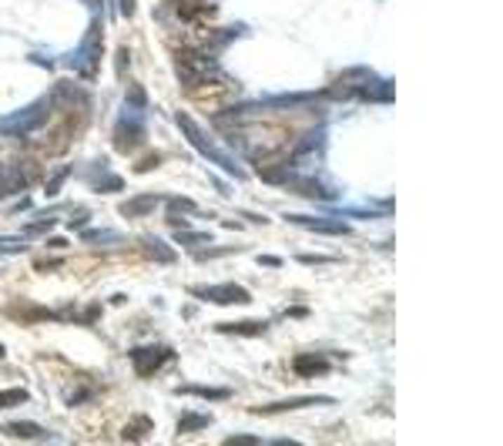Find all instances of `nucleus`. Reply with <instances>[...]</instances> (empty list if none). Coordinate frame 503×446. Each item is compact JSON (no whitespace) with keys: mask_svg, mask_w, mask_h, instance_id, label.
I'll use <instances>...</instances> for the list:
<instances>
[{"mask_svg":"<svg viewBox=\"0 0 503 446\" xmlns=\"http://www.w3.org/2000/svg\"><path fill=\"white\" fill-rule=\"evenodd\" d=\"M145 91L141 88H131L128 91V101L121 108V118H118V128H114V144L131 151L145 141Z\"/></svg>","mask_w":503,"mask_h":446,"instance_id":"1","label":"nucleus"},{"mask_svg":"<svg viewBox=\"0 0 503 446\" xmlns=\"http://www.w3.org/2000/svg\"><path fill=\"white\" fill-rule=\"evenodd\" d=\"M47 118H51V97H37L34 104L27 108L14 111V114H7V118H0V135H7V138H24V135H31L37 128H44Z\"/></svg>","mask_w":503,"mask_h":446,"instance_id":"2","label":"nucleus"},{"mask_svg":"<svg viewBox=\"0 0 503 446\" xmlns=\"http://www.w3.org/2000/svg\"><path fill=\"white\" fill-rule=\"evenodd\" d=\"M175 121H178V128H182L185 131V138L192 141V144H195V148H199L201 154H205V158H208V161H215V165H218V168H225L229 171V175H235V178H242V171H239V165H235V161H232L229 154L225 151H218V148H215V141L208 138V135H205V131H201L199 124L192 121V118H188V114H178V118H175Z\"/></svg>","mask_w":503,"mask_h":446,"instance_id":"3","label":"nucleus"},{"mask_svg":"<svg viewBox=\"0 0 503 446\" xmlns=\"http://www.w3.org/2000/svg\"><path fill=\"white\" fill-rule=\"evenodd\" d=\"M188 292L195 299H205V302H215V306H248L252 295L245 292L242 285H192Z\"/></svg>","mask_w":503,"mask_h":446,"instance_id":"4","label":"nucleus"},{"mask_svg":"<svg viewBox=\"0 0 503 446\" xmlns=\"http://www.w3.org/2000/svg\"><path fill=\"white\" fill-rule=\"evenodd\" d=\"M131 359H135V370L141 372V376H152L154 370H161L165 363H171L175 353H171L168 346H141V349L131 353Z\"/></svg>","mask_w":503,"mask_h":446,"instance_id":"5","label":"nucleus"},{"mask_svg":"<svg viewBox=\"0 0 503 446\" xmlns=\"http://www.w3.org/2000/svg\"><path fill=\"white\" fill-rule=\"evenodd\" d=\"M329 396H295V400H279V403H265L255 406L259 416H272V413H292V410H302V406H326Z\"/></svg>","mask_w":503,"mask_h":446,"instance_id":"6","label":"nucleus"},{"mask_svg":"<svg viewBox=\"0 0 503 446\" xmlns=\"http://www.w3.org/2000/svg\"><path fill=\"white\" fill-rule=\"evenodd\" d=\"M295 372L299 376H305V379H312V376H326V372L333 370V359L326 353H302V356H295Z\"/></svg>","mask_w":503,"mask_h":446,"instance_id":"7","label":"nucleus"},{"mask_svg":"<svg viewBox=\"0 0 503 446\" xmlns=\"http://www.w3.org/2000/svg\"><path fill=\"white\" fill-rule=\"evenodd\" d=\"M292 225H299V229H309L316 231V235H349V229L342 225V222H329V218H312V215H286Z\"/></svg>","mask_w":503,"mask_h":446,"instance_id":"8","label":"nucleus"},{"mask_svg":"<svg viewBox=\"0 0 503 446\" xmlns=\"http://www.w3.org/2000/svg\"><path fill=\"white\" fill-rule=\"evenodd\" d=\"M175 393H178V396H201V400H229L232 396L229 386H199V383L178 386Z\"/></svg>","mask_w":503,"mask_h":446,"instance_id":"9","label":"nucleus"},{"mask_svg":"<svg viewBox=\"0 0 503 446\" xmlns=\"http://www.w3.org/2000/svg\"><path fill=\"white\" fill-rule=\"evenodd\" d=\"M269 329V323H248V319H242V323H218L215 325V332H222V336H262Z\"/></svg>","mask_w":503,"mask_h":446,"instance_id":"10","label":"nucleus"},{"mask_svg":"<svg viewBox=\"0 0 503 446\" xmlns=\"http://www.w3.org/2000/svg\"><path fill=\"white\" fill-rule=\"evenodd\" d=\"M24 185H27V178L17 165H0V195H14Z\"/></svg>","mask_w":503,"mask_h":446,"instance_id":"11","label":"nucleus"},{"mask_svg":"<svg viewBox=\"0 0 503 446\" xmlns=\"http://www.w3.org/2000/svg\"><path fill=\"white\" fill-rule=\"evenodd\" d=\"M154 201H158V195H138V198H131V201H124L121 205V215H128V218L148 215V212L154 208Z\"/></svg>","mask_w":503,"mask_h":446,"instance_id":"12","label":"nucleus"},{"mask_svg":"<svg viewBox=\"0 0 503 446\" xmlns=\"http://www.w3.org/2000/svg\"><path fill=\"white\" fill-rule=\"evenodd\" d=\"M141 248H148L158 262H168V265H171V262H178V252H175L171 245H165L161 238H141Z\"/></svg>","mask_w":503,"mask_h":446,"instance_id":"13","label":"nucleus"},{"mask_svg":"<svg viewBox=\"0 0 503 446\" xmlns=\"http://www.w3.org/2000/svg\"><path fill=\"white\" fill-rule=\"evenodd\" d=\"M205 426H212V416H208V413H192V410H185V413H182V423H178V433L205 430Z\"/></svg>","mask_w":503,"mask_h":446,"instance_id":"14","label":"nucleus"},{"mask_svg":"<svg viewBox=\"0 0 503 446\" xmlns=\"http://www.w3.org/2000/svg\"><path fill=\"white\" fill-rule=\"evenodd\" d=\"M4 433L7 436H17V440H34V436H44V430L37 423H4Z\"/></svg>","mask_w":503,"mask_h":446,"instance_id":"15","label":"nucleus"},{"mask_svg":"<svg viewBox=\"0 0 503 446\" xmlns=\"http://www.w3.org/2000/svg\"><path fill=\"white\" fill-rule=\"evenodd\" d=\"M27 400H31V393H27V389H20V386H17V389H4V393H0V410L20 406V403H27Z\"/></svg>","mask_w":503,"mask_h":446,"instance_id":"16","label":"nucleus"},{"mask_svg":"<svg viewBox=\"0 0 503 446\" xmlns=\"http://www.w3.org/2000/svg\"><path fill=\"white\" fill-rule=\"evenodd\" d=\"M148 433H152V419H148V416H135V423H131L121 436L124 440H141V436H148Z\"/></svg>","mask_w":503,"mask_h":446,"instance_id":"17","label":"nucleus"},{"mask_svg":"<svg viewBox=\"0 0 503 446\" xmlns=\"http://www.w3.org/2000/svg\"><path fill=\"white\" fill-rule=\"evenodd\" d=\"M81 238H84V242H98V245H107V242H121V235H118V231H105V229H98V231H81Z\"/></svg>","mask_w":503,"mask_h":446,"instance_id":"18","label":"nucleus"},{"mask_svg":"<svg viewBox=\"0 0 503 446\" xmlns=\"http://www.w3.org/2000/svg\"><path fill=\"white\" fill-rule=\"evenodd\" d=\"M178 242H185V245H208V242H212V235H208V231H201V235H192V231H178Z\"/></svg>","mask_w":503,"mask_h":446,"instance_id":"19","label":"nucleus"},{"mask_svg":"<svg viewBox=\"0 0 503 446\" xmlns=\"http://www.w3.org/2000/svg\"><path fill=\"white\" fill-rule=\"evenodd\" d=\"M94 188H98V191H121L124 178H118V175H107V182H94Z\"/></svg>","mask_w":503,"mask_h":446,"instance_id":"20","label":"nucleus"},{"mask_svg":"<svg viewBox=\"0 0 503 446\" xmlns=\"http://www.w3.org/2000/svg\"><path fill=\"white\" fill-rule=\"evenodd\" d=\"M51 225H54L51 218H44V222H37V225H27V229H24V238H31V235H41V231H47Z\"/></svg>","mask_w":503,"mask_h":446,"instance_id":"21","label":"nucleus"},{"mask_svg":"<svg viewBox=\"0 0 503 446\" xmlns=\"http://www.w3.org/2000/svg\"><path fill=\"white\" fill-rule=\"evenodd\" d=\"M168 205L178 208V212H195V201H188V198H168Z\"/></svg>","mask_w":503,"mask_h":446,"instance_id":"22","label":"nucleus"},{"mask_svg":"<svg viewBox=\"0 0 503 446\" xmlns=\"http://www.w3.org/2000/svg\"><path fill=\"white\" fill-rule=\"evenodd\" d=\"M302 265H322V262H329V255H299Z\"/></svg>","mask_w":503,"mask_h":446,"instance_id":"23","label":"nucleus"},{"mask_svg":"<svg viewBox=\"0 0 503 446\" xmlns=\"http://www.w3.org/2000/svg\"><path fill=\"white\" fill-rule=\"evenodd\" d=\"M121 14L124 17H135V0H121Z\"/></svg>","mask_w":503,"mask_h":446,"instance_id":"24","label":"nucleus"},{"mask_svg":"<svg viewBox=\"0 0 503 446\" xmlns=\"http://www.w3.org/2000/svg\"><path fill=\"white\" fill-rule=\"evenodd\" d=\"M289 316H292V319H302V316H309V309H305V306H292Z\"/></svg>","mask_w":503,"mask_h":446,"instance_id":"25","label":"nucleus"},{"mask_svg":"<svg viewBox=\"0 0 503 446\" xmlns=\"http://www.w3.org/2000/svg\"><path fill=\"white\" fill-rule=\"evenodd\" d=\"M262 265H282V259H279V255H262Z\"/></svg>","mask_w":503,"mask_h":446,"instance_id":"26","label":"nucleus"},{"mask_svg":"<svg viewBox=\"0 0 503 446\" xmlns=\"http://www.w3.org/2000/svg\"><path fill=\"white\" fill-rule=\"evenodd\" d=\"M4 356H7V349H4V346H0V359H4Z\"/></svg>","mask_w":503,"mask_h":446,"instance_id":"27","label":"nucleus"}]
</instances>
